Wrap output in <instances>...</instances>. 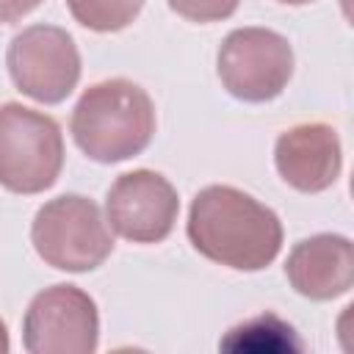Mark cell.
<instances>
[{"mask_svg":"<svg viewBox=\"0 0 354 354\" xmlns=\"http://www.w3.org/2000/svg\"><path fill=\"white\" fill-rule=\"evenodd\" d=\"M293 75L290 41L271 28H238L218 47V80L243 102L279 97Z\"/></svg>","mask_w":354,"mask_h":354,"instance_id":"5b68a950","label":"cell"},{"mask_svg":"<svg viewBox=\"0 0 354 354\" xmlns=\"http://www.w3.org/2000/svg\"><path fill=\"white\" fill-rule=\"evenodd\" d=\"M185 230L199 254L235 271H260L282 249L279 216L232 185L202 188L191 202Z\"/></svg>","mask_w":354,"mask_h":354,"instance_id":"6da1fadb","label":"cell"},{"mask_svg":"<svg viewBox=\"0 0 354 354\" xmlns=\"http://www.w3.org/2000/svg\"><path fill=\"white\" fill-rule=\"evenodd\" d=\"M72 17L97 33H116L127 28L144 8V0H66Z\"/></svg>","mask_w":354,"mask_h":354,"instance_id":"8fae6325","label":"cell"},{"mask_svg":"<svg viewBox=\"0 0 354 354\" xmlns=\"http://www.w3.org/2000/svg\"><path fill=\"white\" fill-rule=\"evenodd\" d=\"M11 348V343H8V329H6V324L0 321V354H6Z\"/></svg>","mask_w":354,"mask_h":354,"instance_id":"5bb4252c","label":"cell"},{"mask_svg":"<svg viewBox=\"0 0 354 354\" xmlns=\"http://www.w3.org/2000/svg\"><path fill=\"white\" fill-rule=\"evenodd\" d=\"M108 224L133 243H160L174 230L180 199L174 185L149 169L119 174L105 199Z\"/></svg>","mask_w":354,"mask_h":354,"instance_id":"ba28073f","label":"cell"},{"mask_svg":"<svg viewBox=\"0 0 354 354\" xmlns=\"http://www.w3.org/2000/svg\"><path fill=\"white\" fill-rule=\"evenodd\" d=\"M174 14L191 22H221L235 14L241 0H166Z\"/></svg>","mask_w":354,"mask_h":354,"instance_id":"7c38bea8","label":"cell"},{"mask_svg":"<svg viewBox=\"0 0 354 354\" xmlns=\"http://www.w3.org/2000/svg\"><path fill=\"white\" fill-rule=\"evenodd\" d=\"M274 163L279 177L301 194L332 188L343 169L337 130L324 122H304L285 130L277 138Z\"/></svg>","mask_w":354,"mask_h":354,"instance_id":"9c48e42d","label":"cell"},{"mask_svg":"<svg viewBox=\"0 0 354 354\" xmlns=\"http://www.w3.org/2000/svg\"><path fill=\"white\" fill-rule=\"evenodd\" d=\"M100 343L94 299L77 285H53L25 310L22 346L30 354H91Z\"/></svg>","mask_w":354,"mask_h":354,"instance_id":"52a82bcc","label":"cell"},{"mask_svg":"<svg viewBox=\"0 0 354 354\" xmlns=\"http://www.w3.org/2000/svg\"><path fill=\"white\" fill-rule=\"evenodd\" d=\"M14 86L44 105L64 102L80 80V53L75 39L55 25H30L17 33L6 53Z\"/></svg>","mask_w":354,"mask_h":354,"instance_id":"8992f818","label":"cell"},{"mask_svg":"<svg viewBox=\"0 0 354 354\" xmlns=\"http://www.w3.org/2000/svg\"><path fill=\"white\" fill-rule=\"evenodd\" d=\"M36 254L58 271H94L113 252V235L100 207L80 194L44 202L30 224Z\"/></svg>","mask_w":354,"mask_h":354,"instance_id":"3957f363","label":"cell"},{"mask_svg":"<svg viewBox=\"0 0 354 354\" xmlns=\"http://www.w3.org/2000/svg\"><path fill=\"white\" fill-rule=\"evenodd\" d=\"M64 169V136L53 116L19 102L0 105V185L41 194Z\"/></svg>","mask_w":354,"mask_h":354,"instance_id":"277c9868","label":"cell"},{"mask_svg":"<svg viewBox=\"0 0 354 354\" xmlns=\"http://www.w3.org/2000/svg\"><path fill=\"white\" fill-rule=\"evenodd\" d=\"M41 0H0V22H17L30 14Z\"/></svg>","mask_w":354,"mask_h":354,"instance_id":"4fadbf2b","label":"cell"},{"mask_svg":"<svg viewBox=\"0 0 354 354\" xmlns=\"http://www.w3.org/2000/svg\"><path fill=\"white\" fill-rule=\"evenodd\" d=\"M69 130L86 158L119 163L149 147L155 136V105L133 80H102L80 94Z\"/></svg>","mask_w":354,"mask_h":354,"instance_id":"7a4b0ae2","label":"cell"},{"mask_svg":"<svg viewBox=\"0 0 354 354\" xmlns=\"http://www.w3.org/2000/svg\"><path fill=\"white\" fill-rule=\"evenodd\" d=\"M279 3H288V6H304V3H313V0H279Z\"/></svg>","mask_w":354,"mask_h":354,"instance_id":"9a60e30c","label":"cell"},{"mask_svg":"<svg viewBox=\"0 0 354 354\" xmlns=\"http://www.w3.org/2000/svg\"><path fill=\"white\" fill-rule=\"evenodd\" d=\"M290 288L313 301H329L348 293L354 282V246L346 235L321 232L299 241L285 263Z\"/></svg>","mask_w":354,"mask_h":354,"instance_id":"30bf717a","label":"cell"}]
</instances>
